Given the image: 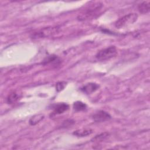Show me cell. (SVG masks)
Returning a JSON list of instances; mask_svg holds the SVG:
<instances>
[{"instance_id":"10","label":"cell","mask_w":150,"mask_h":150,"mask_svg":"<svg viewBox=\"0 0 150 150\" xmlns=\"http://www.w3.org/2000/svg\"><path fill=\"white\" fill-rule=\"evenodd\" d=\"M92 133V130L91 129H81L76 130L73 132V134L77 136V137H86L88 135H90Z\"/></svg>"},{"instance_id":"13","label":"cell","mask_w":150,"mask_h":150,"mask_svg":"<svg viewBox=\"0 0 150 150\" xmlns=\"http://www.w3.org/2000/svg\"><path fill=\"white\" fill-rule=\"evenodd\" d=\"M66 83L65 81H60L58 82L56 85V90L57 91H60L63 90L65 86H66Z\"/></svg>"},{"instance_id":"4","label":"cell","mask_w":150,"mask_h":150,"mask_svg":"<svg viewBox=\"0 0 150 150\" xmlns=\"http://www.w3.org/2000/svg\"><path fill=\"white\" fill-rule=\"evenodd\" d=\"M93 120L95 122H104L111 119V117L109 113L104 111H99L93 115Z\"/></svg>"},{"instance_id":"11","label":"cell","mask_w":150,"mask_h":150,"mask_svg":"<svg viewBox=\"0 0 150 150\" xmlns=\"http://www.w3.org/2000/svg\"><path fill=\"white\" fill-rule=\"evenodd\" d=\"M73 109L76 111H84L87 108V105L85 103L81 102V101H76L73 104Z\"/></svg>"},{"instance_id":"14","label":"cell","mask_w":150,"mask_h":150,"mask_svg":"<svg viewBox=\"0 0 150 150\" xmlns=\"http://www.w3.org/2000/svg\"><path fill=\"white\" fill-rule=\"evenodd\" d=\"M108 135V133H107V132H104V133H102V134H99V135H96L94 138H93V139L97 140V141L104 139H105V138H107Z\"/></svg>"},{"instance_id":"2","label":"cell","mask_w":150,"mask_h":150,"mask_svg":"<svg viewBox=\"0 0 150 150\" xmlns=\"http://www.w3.org/2000/svg\"><path fill=\"white\" fill-rule=\"evenodd\" d=\"M116 47L114 46H111L98 52L96 55V57L98 60L104 61L112 58L116 54Z\"/></svg>"},{"instance_id":"3","label":"cell","mask_w":150,"mask_h":150,"mask_svg":"<svg viewBox=\"0 0 150 150\" xmlns=\"http://www.w3.org/2000/svg\"><path fill=\"white\" fill-rule=\"evenodd\" d=\"M57 28H46L42 29L36 32H35L32 35L33 39H39L51 36L57 32Z\"/></svg>"},{"instance_id":"8","label":"cell","mask_w":150,"mask_h":150,"mask_svg":"<svg viewBox=\"0 0 150 150\" xmlns=\"http://www.w3.org/2000/svg\"><path fill=\"white\" fill-rule=\"evenodd\" d=\"M60 62V60L57 56L54 55H51L47 57H46L43 62V64H58Z\"/></svg>"},{"instance_id":"9","label":"cell","mask_w":150,"mask_h":150,"mask_svg":"<svg viewBox=\"0 0 150 150\" xmlns=\"http://www.w3.org/2000/svg\"><path fill=\"white\" fill-rule=\"evenodd\" d=\"M45 118V116L43 114H36L33 116H32L30 120H29V124L30 125H35L39 123L40 121L43 120Z\"/></svg>"},{"instance_id":"7","label":"cell","mask_w":150,"mask_h":150,"mask_svg":"<svg viewBox=\"0 0 150 150\" xmlns=\"http://www.w3.org/2000/svg\"><path fill=\"white\" fill-rule=\"evenodd\" d=\"M139 12L142 14L147 13L150 10V3L149 1H144L138 6Z\"/></svg>"},{"instance_id":"5","label":"cell","mask_w":150,"mask_h":150,"mask_svg":"<svg viewBox=\"0 0 150 150\" xmlns=\"http://www.w3.org/2000/svg\"><path fill=\"white\" fill-rule=\"evenodd\" d=\"M99 87H100V86L97 83H89L86 84L84 86H83L80 90L83 93L87 94H90L96 91L97 89H98Z\"/></svg>"},{"instance_id":"6","label":"cell","mask_w":150,"mask_h":150,"mask_svg":"<svg viewBox=\"0 0 150 150\" xmlns=\"http://www.w3.org/2000/svg\"><path fill=\"white\" fill-rule=\"evenodd\" d=\"M69 105L64 103H58L54 105L53 107V115H57V114H60L63 113L64 111H67L69 109Z\"/></svg>"},{"instance_id":"12","label":"cell","mask_w":150,"mask_h":150,"mask_svg":"<svg viewBox=\"0 0 150 150\" xmlns=\"http://www.w3.org/2000/svg\"><path fill=\"white\" fill-rule=\"evenodd\" d=\"M19 98V96L16 93H12L8 95L7 97V103L8 104H13L15 103Z\"/></svg>"},{"instance_id":"1","label":"cell","mask_w":150,"mask_h":150,"mask_svg":"<svg viewBox=\"0 0 150 150\" xmlns=\"http://www.w3.org/2000/svg\"><path fill=\"white\" fill-rule=\"evenodd\" d=\"M138 15L135 13H128L118 19L115 22V26L117 28H121L134 23L138 19Z\"/></svg>"}]
</instances>
